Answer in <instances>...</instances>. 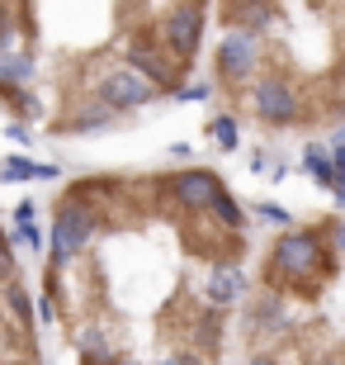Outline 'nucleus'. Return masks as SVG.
<instances>
[{
	"label": "nucleus",
	"instance_id": "nucleus-1",
	"mask_svg": "<svg viewBox=\"0 0 345 365\" xmlns=\"http://www.w3.org/2000/svg\"><path fill=\"white\" fill-rule=\"evenodd\" d=\"M251 223L208 166L85 171L53 190L38 318L62 365H223Z\"/></svg>",
	"mask_w": 345,
	"mask_h": 365
},
{
	"label": "nucleus",
	"instance_id": "nucleus-2",
	"mask_svg": "<svg viewBox=\"0 0 345 365\" xmlns=\"http://www.w3.org/2000/svg\"><path fill=\"white\" fill-rule=\"evenodd\" d=\"M208 5L0 0V114L48 143L114 133L189 91Z\"/></svg>",
	"mask_w": 345,
	"mask_h": 365
},
{
	"label": "nucleus",
	"instance_id": "nucleus-3",
	"mask_svg": "<svg viewBox=\"0 0 345 365\" xmlns=\"http://www.w3.org/2000/svg\"><path fill=\"white\" fill-rule=\"evenodd\" d=\"M0 365H48V337L38 318V289L14 252L0 218Z\"/></svg>",
	"mask_w": 345,
	"mask_h": 365
},
{
	"label": "nucleus",
	"instance_id": "nucleus-4",
	"mask_svg": "<svg viewBox=\"0 0 345 365\" xmlns=\"http://www.w3.org/2000/svg\"><path fill=\"white\" fill-rule=\"evenodd\" d=\"M307 171H312L322 185H331V157H327V148H307Z\"/></svg>",
	"mask_w": 345,
	"mask_h": 365
},
{
	"label": "nucleus",
	"instance_id": "nucleus-5",
	"mask_svg": "<svg viewBox=\"0 0 345 365\" xmlns=\"http://www.w3.org/2000/svg\"><path fill=\"white\" fill-rule=\"evenodd\" d=\"M331 190L345 195V148H336V157H331Z\"/></svg>",
	"mask_w": 345,
	"mask_h": 365
}]
</instances>
